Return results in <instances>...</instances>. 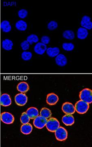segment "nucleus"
<instances>
[{
	"label": "nucleus",
	"mask_w": 92,
	"mask_h": 147,
	"mask_svg": "<svg viewBox=\"0 0 92 147\" xmlns=\"http://www.w3.org/2000/svg\"><path fill=\"white\" fill-rule=\"evenodd\" d=\"M1 30L3 32H9L12 30V26L10 22L7 20H4L2 21L0 25Z\"/></svg>",
	"instance_id": "obj_17"
},
{
	"label": "nucleus",
	"mask_w": 92,
	"mask_h": 147,
	"mask_svg": "<svg viewBox=\"0 0 92 147\" xmlns=\"http://www.w3.org/2000/svg\"><path fill=\"white\" fill-rule=\"evenodd\" d=\"M21 47L22 50L26 51L30 49V44L27 40H25L21 43Z\"/></svg>",
	"instance_id": "obj_31"
},
{
	"label": "nucleus",
	"mask_w": 92,
	"mask_h": 147,
	"mask_svg": "<svg viewBox=\"0 0 92 147\" xmlns=\"http://www.w3.org/2000/svg\"><path fill=\"white\" fill-rule=\"evenodd\" d=\"M30 118L26 114V112H24L22 113V115L20 118V121H21V123L23 124H25L29 123L30 121Z\"/></svg>",
	"instance_id": "obj_28"
},
{
	"label": "nucleus",
	"mask_w": 92,
	"mask_h": 147,
	"mask_svg": "<svg viewBox=\"0 0 92 147\" xmlns=\"http://www.w3.org/2000/svg\"><path fill=\"white\" fill-rule=\"evenodd\" d=\"M13 42L9 39H5L2 42V47L6 51H10L13 49Z\"/></svg>",
	"instance_id": "obj_19"
},
{
	"label": "nucleus",
	"mask_w": 92,
	"mask_h": 147,
	"mask_svg": "<svg viewBox=\"0 0 92 147\" xmlns=\"http://www.w3.org/2000/svg\"><path fill=\"white\" fill-rule=\"evenodd\" d=\"M62 48L66 51L70 52L74 49V45L72 42H64L62 44Z\"/></svg>",
	"instance_id": "obj_26"
},
{
	"label": "nucleus",
	"mask_w": 92,
	"mask_h": 147,
	"mask_svg": "<svg viewBox=\"0 0 92 147\" xmlns=\"http://www.w3.org/2000/svg\"><path fill=\"white\" fill-rule=\"evenodd\" d=\"M47 49V45L41 42H38L35 45L34 50L35 53L39 55H42L45 53Z\"/></svg>",
	"instance_id": "obj_10"
},
{
	"label": "nucleus",
	"mask_w": 92,
	"mask_h": 147,
	"mask_svg": "<svg viewBox=\"0 0 92 147\" xmlns=\"http://www.w3.org/2000/svg\"><path fill=\"white\" fill-rule=\"evenodd\" d=\"M40 114L41 116L47 119L51 117L52 114L50 109L46 108H43L41 110Z\"/></svg>",
	"instance_id": "obj_24"
},
{
	"label": "nucleus",
	"mask_w": 92,
	"mask_h": 147,
	"mask_svg": "<svg viewBox=\"0 0 92 147\" xmlns=\"http://www.w3.org/2000/svg\"><path fill=\"white\" fill-rule=\"evenodd\" d=\"M26 114L30 119H34L39 115V112L37 108L31 107L27 110Z\"/></svg>",
	"instance_id": "obj_18"
},
{
	"label": "nucleus",
	"mask_w": 92,
	"mask_h": 147,
	"mask_svg": "<svg viewBox=\"0 0 92 147\" xmlns=\"http://www.w3.org/2000/svg\"><path fill=\"white\" fill-rule=\"evenodd\" d=\"M1 121L6 124L13 123L14 121V116L8 112H3L1 114Z\"/></svg>",
	"instance_id": "obj_6"
},
{
	"label": "nucleus",
	"mask_w": 92,
	"mask_h": 147,
	"mask_svg": "<svg viewBox=\"0 0 92 147\" xmlns=\"http://www.w3.org/2000/svg\"><path fill=\"white\" fill-rule=\"evenodd\" d=\"M82 28L91 30L92 29V22L91 21V18L90 16L85 15L82 17V20L80 23Z\"/></svg>",
	"instance_id": "obj_9"
},
{
	"label": "nucleus",
	"mask_w": 92,
	"mask_h": 147,
	"mask_svg": "<svg viewBox=\"0 0 92 147\" xmlns=\"http://www.w3.org/2000/svg\"><path fill=\"white\" fill-rule=\"evenodd\" d=\"M62 110L65 114L68 115H72L75 112V108L73 104L68 102H64L63 104Z\"/></svg>",
	"instance_id": "obj_8"
},
{
	"label": "nucleus",
	"mask_w": 92,
	"mask_h": 147,
	"mask_svg": "<svg viewBox=\"0 0 92 147\" xmlns=\"http://www.w3.org/2000/svg\"><path fill=\"white\" fill-rule=\"evenodd\" d=\"M32 129V126L31 124L29 123L22 125L21 127V132L25 135L30 134Z\"/></svg>",
	"instance_id": "obj_22"
},
{
	"label": "nucleus",
	"mask_w": 92,
	"mask_h": 147,
	"mask_svg": "<svg viewBox=\"0 0 92 147\" xmlns=\"http://www.w3.org/2000/svg\"><path fill=\"white\" fill-rule=\"evenodd\" d=\"M62 121L66 126H71L74 123V119L72 115L66 114L63 117Z\"/></svg>",
	"instance_id": "obj_14"
},
{
	"label": "nucleus",
	"mask_w": 92,
	"mask_h": 147,
	"mask_svg": "<svg viewBox=\"0 0 92 147\" xmlns=\"http://www.w3.org/2000/svg\"><path fill=\"white\" fill-rule=\"evenodd\" d=\"M75 111L79 114H84L87 113L89 108V103L83 101L79 100L77 101L75 104Z\"/></svg>",
	"instance_id": "obj_2"
},
{
	"label": "nucleus",
	"mask_w": 92,
	"mask_h": 147,
	"mask_svg": "<svg viewBox=\"0 0 92 147\" xmlns=\"http://www.w3.org/2000/svg\"><path fill=\"white\" fill-rule=\"evenodd\" d=\"M50 37L44 35L42 36L41 38V42L45 45H47L50 43Z\"/></svg>",
	"instance_id": "obj_32"
},
{
	"label": "nucleus",
	"mask_w": 92,
	"mask_h": 147,
	"mask_svg": "<svg viewBox=\"0 0 92 147\" xmlns=\"http://www.w3.org/2000/svg\"><path fill=\"white\" fill-rule=\"evenodd\" d=\"M28 12V11L25 9H21L18 11V17L21 19H24L27 17Z\"/></svg>",
	"instance_id": "obj_30"
},
{
	"label": "nucleus",
	"mask_w": 92,
	"mask_h": 147,
	"mask_svg": "<svg viewBox=\"0 0 92 147\" xmlns=\"http://www.w3.org/2000/svg\"><path fill=\"white\" fill-rule=\"evenodd\" d=\"M55 61L56 64L60 67L65 66L68 63L66 57L62 54L58 55L55 58Z\"/></svg>",
	"instance_id": "obj_12"
},
{
	"label": "nucleus",
	"mask_w": 92,
	"mask_h": 147,
	"mask_svg": "<svg viewBox=\"0 0 92 147\" xmlns=\"http://www.w3.org/2000/svg\"><path fill=\"white\" fill-rule=\"evenodd\" d=\"M33 125L35 127L39 129H42L46 125L47 119L41 115L38 116L34 119Z\"/></svg>",
	"instance_id": "obj_5"
},
{
	"label": "nucleus",
	"mask_w": 92,
	"mask_h": 147,
	"mask_svg": "<svg viewBox=\"0 0 92 147\" xmlns=\"http://www.w3.org/2000/svg\"><path fill=\"white\" fill-rule=\"evenodd\" d=\"M46 128L48 131L55 132L56 129L60 127V123L58 120L54 117H50L47 120L46 124Z\"/></svg>",
	"instance_id": "obj_3"
},
{
	"label": "nucleus",
	"mask_w": 92,
	"mask_h": 147,
	"mask_svg": "<svg viewBox=\"0 0 92 147\" xmlns=\"http://www.w3.org/2000/svg\"><path fill=\"white\" fill-rule=\"evenodd\" d=\"M14 99L15 102L17 105L19 106H23L26 104L28 102V98L26 95L21 93L15 96Z\"/></svg>",
	"instance_id": "obj_7"
},
{
	"label": "nucleus",
	"mask_w": 92,
	"mask_h": 147,
	"mask_svg": "<svg viewBox=\"0 0 92 147\" xmlns=\"http://www.w3.org/2000/svg\"><path fill=\"white\" fill-rule=\"evenodd\" d=\"M89 34L88 30L82 27H80L77 30L76 35L79 39L84 40L88 37Z\"/></svg>",
	"instance_id": "obj_15"
},
{
	"label": "nucleus",
	"mask_w": 92,
	"mask_h": 147,
	"mask_svg": "<svg viewBox=\"0 0 92 147\" xmlns=\"http://www.w3.org/2000/svg\"><path fill=\"white\" fill-rule=\"evenodd\" d=\"M55 136L57 140L59 141H65L67 139L68 132L66 129L62 127H58L55 131Z\"/></svg>",
	"instance_id": "obj_4"
},
{
	"label": "nucleus",
	"mask_w": 92,
	"mask_h": 147,
	"mask_svg": "<svg viewBox=\"0 0 92 147\" xmlns=\"http://www.w3.org/2000/svg\"><path fill=\"white\" fill-rule=\"evenodd\" d=\"M46 54L50 57H55L60 54V49L58 47H49L47 48Z\"/></svg>",
	"instance_id": "obj_16"
},
{
	"label": "nucleus",
	"mask_w": 92,
	"mask_h": 147,
	"mask_svg": "<svg viewBox=\"0 0 92 147\" xmlns=\"http://www.w3.org/2000/svg\"><path fill=\"white\" fill-rule=\"evenodd\" d=\"M27 41L30 45H32L33 43H37L39 41V38L36 34H31L27 37Z\"/></svg>",
	"instance_id": "obj_25"
},
{
	"label": "nucleus",
	"mask_w": 92,
	"mask_h": 147,
	"mask_svg": "<svg viewBox=\"0 0 92 147\" xmlns=\"http://www.w3.org/2000/svg\"><path fill=\"white\" fill-rule=\"evenodd\" d=\"M21 58L25 61H30L32 57V54L31 52L29 51H24L21 55Z\"/></svg>",
	"instance_id": "obj_27"
},
{
	"label": "nucleus",
	"mask_w": 92,
	"mask_h": 147,
	"mask_svg": "<svg viewBox=\"0 0 92 147\" xmlns=\"http://www.w3.org/2000/svg\"><path fill=\"white\" fill-rule=\"evenodd\" d=\"M63 37L66 39L72 40L75 38L74 32L71 30H66L63 33Z\"/></svg>",
	"instance_id": "obj_23"
},
{
	"label": "nucleus",
	"mask_w": 92,
	"mask_h": 147,
	"mask_svg": "<svg viewBox=\"0 0 92 147\" xmlns=\"http://www.w3.org/2000/svg\"><path fill=\"white\" fill-rule=\"evenodd\" d=\"M30 86L28 83L26 82H21L17 86V90L18 92L22 93H25L28 91Z\"/></svg>",
	"instance_id": "obj_20"
},
{
	"label": "nucleus",
	"mask_w": 92,
	"mask_h": 147,
	"mask_svg": "<svg viewBox=\"0 0 92 147\" xmlns=\"http://www.w3.org/2000/svg\"><path fill=\"white\" fill-rule=\"evenodd\" d=\"M58 23L55 21H50L47 25V28L49 30L53 31L58 28Z\"/></svg>",
	"instance_id": "obj_29"
},
{
	"label": "nucleus",
	"mask_w": 92,
	"mask_h": 147,
	"mask_svg": "<svg viewBox=\"0 0 92 147\" xmlns=\"http://www.w3.org/2000/svg\"><path fill=\"white\" fill-rule=\"evenodd\" d=\"M79 98L81 100L85 101L89 104L92 102V91L89 88L82 90L79 93Z\"/></svg>",
	"instance_id": "obj_1"
},
{
	"label": "nucleus",
	"mask_w": 92,
	"mask_h": 147,
	"mask_svg": "<svg viewBox=\"0 0 92 147\" xmlns=\"http://www.w3.org/2000/svg\"><path fill=\"white\" fill-rule=\"evenodd\" d=\"M0 101L1 105L3 107H8L12 104V99L10 95L7 93L1 95Z\"/></svg>",
	"instance_id": "obj_11"
},
{
	"label": "nucleus",
	"mask_w": 92,
	"mask_h": 147,
	"mask_svg": "<svg viewBox=\"0 0 92 147\" xmlns=\"http://www.w3.org/2000/svg\"><path fill=\"white\" fill-rule=\"evenodd\" d=\"M15 27L17 30L20 31H25L28 28V24L26 21L20 20L16 22Z\"/></svg>",
	"instance_id": "obj_21"
},
{
	"label": "nucleus",
	"mask_w": 92,
	"mask_h": 147,
	"mask_svg": "<svg viewBox=\"0 0 92 147\" xmlns=\"http://www.w3.org/2000/svg\"><path fill=\"white\" fill-rule=\"evenodd\" d=\"M59 100L58 96L54 93H51L47 95L46 102L50 105H55Z\"/></svg>",
	"instance_id": "obj_13"
}]
</instances>
